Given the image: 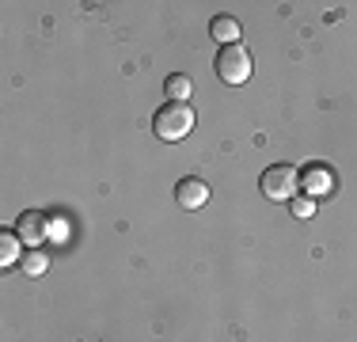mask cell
Masks as SVG:
<instances>
[{"label":"cell","mask_w":357,"mask_h":342,"mask_svg":"<svg viewBox=\"0 0 357 342\" xmlns=\"http://www.w3.org/2000/svg\"><path fill=\"white\" fill-rule=\"evenodd\" d=\"M152 130L160 141H183L194 130V110L190 103H164V107L152 114Z\"/></svg>","instance_id":"1"},{"label":"cell","mask_w":357,"mask_h":342,"mask_svg":"<svg viewBox=\"0 0 357 342\" xmlns=\"http://www.w3.org/2000/svg\"><path fill=\"white\" fill-rule=\"evenodd\" d=\"M217 76L225 84H248L251 80V54H248V46L243 42H236V46H220V54H217Z\"/></svg>","instance_id":"2"},{"label":"cell","mask_w":357,"mask_h":342,"mask_svg":"<svg viewBox=\"0 0 357 342\" xmlns=\"http://www.w3.org/2000/svg\"><path fill=\"white\" fill-rule=\"evenodd\" d=\"M259 186H262V194H266L270 202H293L296 186H301V175H296V168H289V164H274V168L262 171Z\"/></svg>","instance_id":"3"},{"label":"cell","mask_w":357,"mask_h":342,"mask_svg":"<svg viewBox=\"0 0 357 342\" xmlns=\"http://www.w3.org/2000/svg\"><path fill=\"white\" fill-rule=\"evenodd\" d=\"M301 191L308 194V198H323V194L335 191V171L327 164H308L301 171Z\"/></svg>","instance_id":"4"},{"label":"cell","mask_w":357,"mask_h":342,"mask_svg":"<svg viewBox=\"0 0 357 342\" xmlns=\"http://www.w3.org/2000/svg\"><path fill=\"white\" fill-rule=\"evenodd\" d=\"M175 202L183 205V209H202V205L209 202V186H206V179H178V186H175Z\"/></svg>","instance_id":"5"},{"label":"cell","mask_w":357,"mask_h":342,"mask_svg":"<svg viewBox=\"0 0 357 342\" xmlns=\"http://www.w3.org/2000/svg\"><path fill=\"white\" fill-rule=\"evenodd\" d=\"M46 232H50L46 217H42V213H35V209H27V213L20 217V225H15V236H20L27 247H38L42 239H46Z\"/></svg>","instance_id":"6"},{"label":"cell","mask_w":357,"mask_h":342,"mask_svg":"<svg viewBox=\"0 0 357 342\" xmlns=\"http://www.w3.org/2000/svg\"><path fill=\"white\" fill-rule=\"evenodd\" d=\"M209 34H213L220 46H236V42H240V23H236L232 15H213Z\"/></svg>","instance_id":"7"},{"label":"cell","mask_w":357,"mask_h":342,"mask_svg":"<svg viewBox=\"0 0 357 342\" xmlns=\"http://www.w3.org/2000/svg\"><path fill=\"white\" fill-rule=\"evenodd\" d=\"M190 91H194V84H190V76H183V73H175V76H167V80H164L167 103H186V99H190Z\"/></svg>","instance_id":"8"},{"label":"cell","mask_w":357,"mask_h":342,"mask_svg":"<svg viewBox=\"0 0 357 342\" xmlns=\"http://www.w3.org/2000/svg\"><path fill=\"white\" fill-rule=\"evenodd\" d=\"M23 239L15 236V232H0V262H4V267H15V262L23 259Z\"/></svg>","instance_id":"9"},{"label":"cell","mask_w":357,"mask_h":342,"mask_svg":"<svg viewBox=\"0 0 357 342\" xmlns=\"http://www.w3.org/2000/svg\"><path fill=\"white\" fill-rule=\"evenodd\" d=\"M23 270H27V274H42V270H46L50 267V259H46V251H23Z\"/></svg>","instance_id":"10"},{"label":"cell","mask_w":357,"mask_h":342,"mask_svg":"<svg viewBox=\"0 0 357 342\" xmlns=\"http://www.w3.org/2000/svg\"><path fill=\"white\" fill-rule=\"evenodd\" d=\"M312 213H316V198H308V194H301V198H293V217L308 221Z\"/></svg>","instance_id":"11"}]
</instances>
